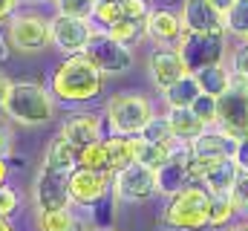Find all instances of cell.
I'll use <instances>...</instances> for the list:
<instances>
[{"label":"cell","instance_id":"6da1fadb","mask_svg":"<svg viewBox=\"0 0 248 231\" xmlns=\"http://www.w3.org/2000/svg\"><path fill=\"white\" fill-rule=\"evenodd\" d=\"M49 90L58 101L84 104V101H93L104 90V72L87 55H69L52 72Z\"/></svg>","mask_w":248,"mask_h":231},{"label":"cell","instance_id":"7a4b0ae2","mask_svg":"<svg viewBox=\"0 0 248 231\" xmlns=\"http://www.w3.org/2000/svg\"><path fill=\"white\" fill-rule=\"evenodd\" d=\"M3 113L17 124L41 127L55 118V96H52V90H46L44 84H35V81H12Z\"/></svg>","mask_w":248,"mask_h":231},{"label":"cell","instance_id":"3957f363","mask_svg":"<svg viewBox=\"0 0 248 231\" xmlns=\"http://www.w3.org/2000/svg\"><path fill=\"white\" fill-rule=\"evenodd\" d=\"M208 199H211V194L202 185H187L185 191L170 197L165 217H162V226L170 231L208 229Z\"/></svg>","mask_w":248,"mask_h":231},{"label":"cell","instance_id":"277c9868","mask_svg":"<svg viewBox=\"0 0 248 231\" xmlns=\"http://www.w3.org/2000/svg\"><path fill=\"white\" fill-rule=\"evenodd\" d=\"M104 116L116 136H139L144 130V124L156 116V107L141 93H116L107 101Z\"/></svg>","mask_w":248,"mask_h":231},{"label":"cell","instance_id":"5b68a950","mask_svg":"<svg viewBox=\"0 0 248 231\" xmlns=\"http://www.w3.org/2000/svg\"><path fill=\"white\" fill-rule=\"evenodd\" d=\"M6 41L17 52H41L52 44V20L41 12H15L6 20Z\"/></svg>","mask_w":248,"mask_h":231},{"label":"cell","instance_id":"8992f818","mask_svg":"<svg viewBox=\"0 0 248 231\" xmlns=\"http://www.w3.org/2000/svg\"><path fill=\"white\" fill-rule=\"evenodd\" d=\"M237 142L248 136V78L231 72V87L217 99V124Z\"/></svg>","mask_w":248,"mask_h":231},{"label":"cell","instance_id":"52a82bcc","mask_svg":"<svg viewBox=\"0 0 248 231\" xmlns=\"http://www.w3.org/2000/svg\"><path fill=\"white\" fill-rule=\"evenodd\" d=\"M193 148L190 142H173L168 148V159L156 168V188L162 197H173L179 191H185L187 185H196L193 182Z\"/></svg>","mask_w":248,"mask_h":231},{"label":"cell","instance_id":"ba28073f","mask_svg":"<svg viewBox=\"0 0 248 231\" xmlns=\"http://www.w3.org/2000/svg\"><path fill=\"white\" fill-rule=\"evenodd\" d=\"M156 194H159V188H156V171L147 168V165L133 162V165H127V168L113 173V199L116 202L139 205V202H147Z\"/></svg>","mask_w":248,"mask_h":231},{"label":"cell","instance_id":"9c48e42d","mask_svg":"<svg viewBox=\"0 0 248 231\" xmlns=\"http://www.w3.org/2000/svg\"><path fill=\"white\" fill-rule=\"evenodd\" d=\"M84 55L90 58L104 75H116V72L122 75L127 69H133V64H136L133 50L124 47V44H119L110 32H93V38H90Z\"/></svg>","mask_w":248,"mask_h":231},{"label":"cell","instance_id":"30bf717a","mask_svg":"<svg viewBox=\"0 0 248 231\" xmlns=\"http://www.w3.org/2000/svg\"><path fill=\"white\" fill-rule=\"evenodd\" d=\"M32 205L35 214L38 211H58V208H72V197H69V173L44 168L32 182Z\"/></svg>","mask_w":248,"mask_h":231},{"label":"cell","instance_id":"8fae6325","mask_svg":"<svg viewBox=\"0 0 248 231\" xmlns=\"http://www.w3.org/2000/svg\"><path fill=\"white\" fill-rule=\"evenodd\" d=\"M225 35H228V32H211V35H190V32H185V38H182V44H179L176 50L182 52L187 69L196 72V69H202V66H208V64L225 61V58L231 55Z\"/></svg>","mask_w":248,"mask_h":231},{"label":"cell","instance_id":"7c38bea8","mask_svg":"<svg viewBox=\"0 0 248 231\" xmlns=\"http://www.w3.org/2000/svg\"><path fill=\"white\" fill-rule=\"evenodd\" d=\"M107 194H113V176L110 173H98L90 168H75L69 173V197L72 205L81 208H95L107 199Z\"/></svg>","mask_w":248,"mask_h":231},{"label":"cell","instance_id":"4fadbf2b","mask_svg":"<svg viewBox=\"0 0 248 231\" xmlns=\"http://www.w3.org/2000/svg\"><path fill=\"white\" fill-rule=\"evenodd\" d=\"M95 26L84 17H66V15H55L52 17V47L61 50L63 55H84L90 38H93Z\"/></svg>","mask_w":248,"mask_h":231},{"label":"cell","instance_id":"5bb4252c","mask_svg":"<svg viewBox=\"0 0 248 231\" xmlns=\"http://www.w3.org/2000/svg\"><path fill=\"white\" fill-rule=\"evenodd\" d=\"M150 12L153 9H150L147 0H107V3L95 6L90 23L101 26V32H107L116 23H144Z\"/></svg>","mask_w":248,"mask_h":231},{"label":"cell","instance_id":"9a60e30c","mask_svg":"<svg viewBox=\"0 0 248 231\" xmlns=\"http://www.w3.org/2000/svg\"><path fill=\"white\" fill-rule=\"evenodd\" d=\"M147 72H150V81L159 93H165L168 87H173L179 78H185L187 72V64L182 52L176 47H156L150 55H147Z\"/></svg>","mask_w":248,"mask_h":231},{"label":"cell","instance_id":"2e32d148","mask_svg":"<svg viewBox=\"0 0 248 231\" xmlns=\"http://www.w3.org/2000/svg\"><path fill=\"white\" fill-rule=\"evenodd\" d=\"M182 26L190 35H211V32H225V15L211 6V0H182L179 9Z\"/></svg>","mask_w":248,"mask_h":231},{"label":"cell","instance_id":"e0dca14e","mask_svg":"<svg viewBox=\"0 0 248 231\" xmlns=\"http://www.w3.org/2000/svg\"><path fill=\"white\" fill-rule=\"evenodd\" d=\"M144 38L156 47H179L185 38L182 17L170 9H153L144 20Z\"/></svg>","mask_w":248,"mask_h":231},{"label":"cell","instance_id":"ac0fdd59","mask_svg":"<svg viewBox=\"0 0 248 231\" xmlns=\"http://www.w3.org/2000/svg\"><path fill=\"white\" fill-rule=\"evenodd\" d=\"M190 148H193L196 159H202V162H219V159H228V156L237 153V139L228 136L219 127H208L202 136H196L190 142Z\"/></svg>","mask_w":248,"mask_h":231},{"label":"cell","instance_id":"d6986e66","mask_svg":"<svg viewBox=\"0 0 248 231\" xmlns=\"http://www.w3.org/2000/svg\"><path fill=\"white\" fill-rule=\"evenodd\" d=\"M61 136L69 139L75 148H87V145L98 142V139H101V116L90 113V110L72 113L61 124Z\"/></svg>","mask_w":248,"mask_h":231},{"label":"cell","instance_id":"ffe728a7","mask_svg":"<svg viewBox=\"0 0 248 231\" xmlns=\"http://www.w3.org/2000/svg\"><path fill=\"white\" fill-rule=\"evenodd\" d=\"M240 165H237V159L234 156H228V159H219V162H211V168L205 171L202 176V188L208 191V194H231L234 191V182L240 179Z\"/></svg>","mask_w":248,"mask_h":231},{"label":"cell","instance_id":"44dd1931","mask_svg":"<svg viewBox=\"0 0 248 231\" xmlns=\"http://www.w3.org/2000/svg\"><path fill=\"white\" fill-rule=\"evenodd\" d=\"M81 165V148H75L69 139H63L61 133L49 142L46 153H44V168H52V171L61 173H72Z\"/></svg>","mask_w":248,"mask_h":231},{"label":"cell","instance_id":"7402d4cb","mask_svg":"<svg viewBox=\"0 0 248 231\" xmlns=\"http://www.w3.org/2000/svg\"><path fill=\"white\" fill-rule=\"evenodd\" d=\"M168 121H170V130L179 142H193L196 136H202L208 130V124L193 113V107H173L168 110Z\"/></svg>","mask_w":248,"mask_h":231},{"label":"cell","instance_id":"603a6c76","mask_svg":"<svg viewBox=\"0 0 248 231\" xmlns=\"http://www.w3.org/2000/svg\"><path fill=\"white\" fill-rule=\"evenodd\" d=\"M193 78L199 81L202 93H208V96H214V99H219V96L231 87V69H228L225 61H219V64H208V66L196 69Z\"/></svg>","mask_w":248,"mask_h":231},{"label":"cell","instance_id":"cb8c5ba5","mask_svg":"<svg viewBox=\"0 0 248 231\" xmlns=\"http://www.w3.org/2000/svg\"><path fill=\"white\" fill-rule=\"evenodd\" d=\"M38 231H90V226L72 214L69 208H58V211H38L35 214Z\"/></svg>","mask_w":248,"mask_h":231},{"label":"cell","instance_id":"d4e9b609","mask_svg":"<svg viewBox=\"0 0 248 231\" xmlns=\"http://www.w3.org/2000/svg\"><path fill=\"white\" fill-rule=\"evenodd\" d=\"M199 96H202V87H199V81L193 78V72H187L185 78H179L173 87H168V90L162 93L168 110H173V107H193V101H196Z\"/></svg>","mask_w":248,"mask_h":231},{"label":"cell","instance_id":"484cf974","mask_svg":"<svg viewBox=\"0 0 248 231\" xmlns=\"http://www.w3.org/2000/svg\"><path fill=\"white\" fill-rule=\"evenodd\" d=\"M234 214H237V205H234L231 194H211V199H208V229L231 226Z\"/></svg>","mask_w":248,"mask_h":231},{"label":"cell","instance_id":"4316f807","mask_svg":"<svg viewBox=\"0 0 248 231\" xmlns=\"http://www.w3.org/2000/svg\"><path fill=\"white\" fill-rule=\"evenodd\" d=\"M107 142V153H110V165H113V173L127 168L136 162V136H110L104 139Z\"/></svg>","mask_w":248,"mask_h":231},{"label":"cell","instance_id":"83f0119b","mask_svg":"<svg viewBox=\"0 0 248 231\" xmlns=\"http://www.w3.org/2000/svg\"><path fill=\"white\" fill-rule=\"evenodd\" d=\"M78 168H90L98 173H110L113 176V165H110V153H107V142L98 139L87 148H81V165Z\"/></svg>","mask_w":248,"mask_h":231},{"label":"cell","instance_id":"f1b7e54d","mask_svg":"<svg viewBox=\"0 0 248 231\" xmlns=\"http://www.w3.org/2000/svg\"><path fill=\"white\" fill-rule=\"evenodd\" d=\"M139 136H141V139H147V142H153V145H162V148H170V145L176 142V136H173V130H170L168 116H159V113L144 124V130H141Z\"/></svg>","mask_w":248,"mask_h":231},{"label":"cell","instance_id":"f546056e","mask_svg":"<svg viewBox=\"0 0 248 231\" xmlns=\"http://www.w3.org/2000/svg\"><path fill=\"white\" fill-rule=\"evenodd\" d=\"M225 32L240 41H248V0H234V6L225 15Z\"/></svg>","mask_w":248,"mask_h":231},{"label":"cell","instance_id":"4dcf8cb0","mask_svg":"<svg viewBox=\"0 0 248 231\" xmlns=\"http://www.w3.org/2000/svg\"><path fill=\"white\" fill-rule=\"evenodd\" d=\"M165 159H168V148L153 145V142H147V139L136 136V162H139V165H147V168H153V171H156Z\"/></svg>","mask_w":248,"mask_h":231},{"label":"cell","instance_id":"1f68e13d","mask_svg":"<svg viewBox=\"0 0 248 231\" xmlns=\"http://www.w3.org/2000/svg\"><path fill=\"white\" fill-rule=\"evenodd\" d=\"M55 9H58V15H66V17L90 20L95 12V0H55Z\"/></svg>","mask_w":248,"mask_h":231},{"label":"cell","instance_id":"d6a6232c","mask_svg":"<svg viewBox=\"0 0 248 231\" xmlns=\"http://www.w3.org/2000/svg\"><path fill=\"white\" fill-rule=\"evenodd\" d=\"M119 44L124 47H133L139 38H144V23H116L113 29H107Z\"/></svg>","mask_w":248,"mask_h":231},{"label":"cell","instance_id":"836d02e7","mask_svg":"<svg viewBox=\"0 0 248 231\" xmlns=\"http://www.w3.org/2000/svg\"><path fill=\"white\" fill-rule=\"evenodd\" d=\"M193 113L199 116L208 127H214V124H217V99L208 96V93H202V96L193 101Z\"/></svg>","mask_w":248,"mask_h":231},{"label":"cell","instance_id":"e575fe53","mask_svg":"<svg viewBox=\"0 0 248 231\" xmlns=\"http://www.w3.org/2000/svg\"><path fill=\"white\" fill-rule=\"evenodd\" d=\"M17 205H20V194L15 188H9V185H0V217L9 220L17 211Z\"/></svg>","mask_w":248,"mask_h":231},{"label":"cell","instance_id":"d590c367","mask_svg":"<svg viewBox=\"0 0 248 231\" xmlns=\"http://www.w3.org/2000/svg\"><path fill=\"white\" fill-rule=\"evenodd\" d=\"M231 197H234L237 211H240V214H248V171H243V173H240V179L234 182Z\"/></svg>","mask_w":248,"mask_h":231},{"label":"cell","instance_id":"8d00e7d4","mask_svg":"<svg viewBox=\"0 0 248 231\" xmlns=\"http://www.w3.org/2000/svg\"><path fill=\"white\" fill-rule=\"evenodd\" d=\"M231 64H234V75H243V78H248V41H243L240 47H234V52H231Z\"/></svg>","mask_w":248,"mask_h":231},{"label":"cell","instance_id":"74e56055","mask_svg":"<svg viewBox=\"0 0 248 231\" xmlns=\"http://www.w3.org/2000/svg\"><path fill=\"white\" fill-rule=\"evenodd\" d=\"M12 145H15V136H12V127L0 118V156L6 159L9 156V150H12Z\"/></svg>","mask_w":248,"mask_h":231},{"label":"cell","instance_id":"f35d334b","mask_svg":"<svg viewBox=\"0 0 248 231\" xmlns=\"http://www.w3.org/2000/svg\"><path fill=\"white\" fill-rule=\"evenodd\" d=\"M234 159H237L240 171H248V136L237 142V153H234Z\"/></svg>","mask_w":248,"mask_h":231},{"label":"cell","instance_id":"ab89813d","mask_svg":"<svg viewBox=\"0 0 248 231\" xmlns=\"http://www.w3.org/2000/svg\"><path fill=\"white\" fill-rule=\"evenodd\" d=\"M17 3H20V0H0V23L9 20V17L17 12Z\"/></svg>","mask_w":248,"mask_h":231},{"label":"cell","instance_id":"60d3db41","mask_svg":"<svg viewBox=\"0 0 248 231\" xmlns=\"http://www.w3.org/2000/svg\"><path fill=\"white\" fill-rule=\"evenodd\" d=\"M9 90H12V81H9V78L0 72V107L6 104V96H9Z\"/></svg>","mask_w":248,"mask_h":231},{"label":"cell","instance_id":"b9f144b4","mask_svg":"<svg viewBox=\"0 0 248 231\" xmlns=\"http://www.w3.org/2000/svg\"><path fill=\"white\" fill-rule=\"evenodd\" d=\"M211 6H214L217 12H222V15H228V9L234 6V0H211Z\"/></svg>","mask_w":248,"mask_h":231},{"label":"cell","instance_id":"7bdbcfd3","mask_svg":"<svg viewBox=\"0 0 248 231\" xmlns=\"http://www.w3.org/2000/svg\"><path fill=\"white\" fill-rule=\"evenodd\" d=\"M6 173H9V168H6V159L0 156V185L6 182Z\"/></svg>","mask_w":248,"mask_h":231},{"label":"cell","instance_id":"ee69618b","mask_svg":"<svg viewBox=\"0 0 248 231\" xmlns=\"http://www.w3.org/2000/svg\"><path fill=\"white\" fill-rule=\"evenodd\" d=\"M228 231H248V220L246 223H234V226H228Z\"/></svg>","mask_w":248,"mask_h":231},{"label":"cell","instance_id":"f6af8a7d","mask_svg":"<svg viewBox=\"0 0 248 231\" xmlns=\"http://www.w3.org/2000/svg\"><path fill=\"white\" fill-rule=\"evenodd\" d=\"M0 231H15L12 226H9V220H6V217H0Z\"/></svg>","mask_w":248,"mask_h":231},{"label":"cell","instance_id":"bcb514c9","mask_svg":"<svg viewBox=\"0 0 248 231\" xmlns=\"http://www.w3.org/2000/svg\"><path fill=\"white\" fill-rule=\"evenodd\" d=\"M90 231H113V229H90Z\"/></svg>","mask_w":248,"mask_h":231},{"label":"cell","instance_id":"7dc6e473","mask_svg":"<svg viewBox=\"0 0 248 231\" xmlns=\"http://www.w3.org/2000/svg\"><path fill=\"white\" fill-rule=\"evenodd\" d=\"M26 3H41V0H26Z\"/></svg>","mask_w":248,"mask_h":231}]
</instances>
